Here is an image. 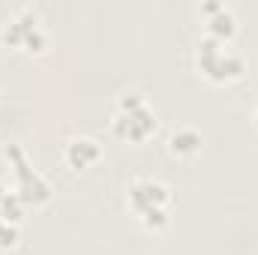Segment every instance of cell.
<instances>
[{"instance_id":"8","label":"cell","mask_w":258,"mask_h":255,"mask_svg":"<svg viewBox=\"0 0 258 255\" xmlns=\"http://www.w3.org/2000/svg\"><path fill=\"white\" fill-rule=\"evenodd\" d=\"M201 144H204V135L195 126H177L168 135V153L180 156V159H189L195 153H201Z\"/></svg>"},{"instance_id":"1","label":"cell","mask_w":258,"mask_h":255,"mask_svg":"<svg viewBox=\"0 0 258 255\" xmlns=\"http://www.w3.org/2000/svg\"><path fill=\"white\" fill-rule=\"evenodd\" d=\"M129 210L135 213V219L150 228V231H162L171 222V210H174V198L168 183L156 180V177H138L129 183L126 195Z\"/></svg>"},{"instance_id":"10","label":"cell","mask_w":258,"mask_h":255,"mask_svg":"<svg viewBox=\"0 0 258 255\" xmlns=\"http://www.w3.org/2000/svg\"><path fill=\"white\" fill-rule=\"evenodd\" d=\"M6 195H9V186H6V180H3V177H0V204H3V201H6Z\"/></svg>"},{"instance_id":"3","label":"cell","mask_w":258,"mask_h":255,"mask_svg":"<svg viewBox=\"0 0 258 255\" xmlns=\"http://www.w3.org/2000/svg\"><path fill=\"white\" fill-rule=\"evenodd\" d=\"M111 132L129 141V144H144L153 132H156V111L150 108V102L141 93H123L114 114H111Z\"/></svg>"},{"instance_id":"6","label":"cell","mask_w":258,"mask_h":255,"mask_svg":"<svg viewBox=\"0 0 258 255\" xmlns=\"http://www.w3.org/2000/svg\"><path fill=\"white\" fill-rule=\"evenodd\" d=\"M201 15H204V24H207V36L231 42V36L237 33V15H234L231 6H225L219 0H210V3L201 6Z\"/></svg>"},{"instance_id":"5","label":"cell","mask_w":258,"mask_h":255,"mask_svg":"<svg viewBox=\"0 0 258 255\" xmlns=\"http://www.w3.org/2000/svg\"><path fill=\"white\" fill-rule=\"evenodd\" d=\"M3 42L9 48H18V51H27V54H39L45 45H48V33L39 21V15H33L30 9H21L15 12L6 24H3Z\"/></svg>"},{"instance_id":"2","label":"cell","mask_w":258,"mask_h":255,"mask_svg":"<svg viewBox=\"0 0 258 255\" xmlns=\"http://www.w3.org/2000/svg\"><path fill=\"white\" fill-rule=\"evenodd\" d=\"M195 69L210 84H231L246 72V60L231 42H222L204 33L195 45Z\"/></svg>"},{"instance_id":"4","label":"cell","mask_w":258,"mask_h":255,"mask_svg":"<svg viewBox=\"0 0 258 255\" xmlns=\"http://www.w3.org/2000/svg\"><path fill=\"white\" fill-rule=\"evenodd\" d=\"M3 153H6V159L12 162V174H15V195L24 201V207L27 204H45L48 198H51V183L27 162V156H24V150L18 147V144H6L3 147Z\"/></svg>"},{"instance_id":"9","label":"cell","mask_w":258,"mask_h":255,"mask_svg":"<svg viewBox=\"0 0 258 255\" xmlns=\"http://www.w3.org/2000/svg\"><path fill=\"white\" fill-rule=\"evenodd\" d=\"M18 240H21V228H18V222L0 219V249H15Z\"/></svg>"},{"instance_id":"11","label":"cell","mask_w":258,"mask_h":255,"mask_svg":"<svg viewBox=\"0 0 258 255\" xmlns=\"http://www.w3.org/2000/svg\"><path fill=\"white\" fill-rule=\"evenodd\" d=\"M252 117H255V123H258V102H255V108H252Z\"/></svg>"},{"instance_id":"7","label":"cell","mask_w":258,"mask_h":255,"mask_svg":"<svg viewBox=\"0 0 258 255\" xmlns=\"http://www.w3.org/2000/svg\"><path fill=\"white\" fill-rule=\"evenodd\" d=\"M102 159V147H99V141L96 138H90V135H75V138H69L63 147V162L69 168H75V171H81V168H90V165H96Z\"/></svg>"}]
</instances>
